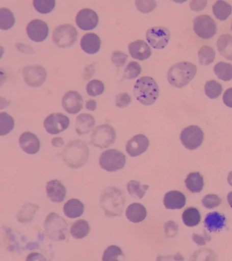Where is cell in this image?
<instances>
[{"label":"cell","mask_w":232,"mask_h":261,"mask_svg":"<svg viewBox=\"0 0 232 261\" xmlns=\"http://www.w3.org/2000/svg\"><path fill=\"white\" fill-rule=\"evenodd\" d=\"M180 140L186 148L195 150L203 143L204 133L198 126H189L181 132Z\"/></svg>","instance_id":"obj_10"},{"label":"cell","mask_w":232,"mask_h":261,"mask_svg":"<svg viewBox=\"0 0 232 261\" xmlns=\"http://www.w3.org/2000/svg\"><path fill=\"white\" fill-rule=\"evenodd\" d=\"M20 147L28 154H36L40 151L41 145L40 140L34 134L30 132L22 133L19 138Z\"/></svg>","instance_id":"obj_19"},{"label":"cell","mask_w":232,"mask_h":261,"mask_svg":"<svg viewBox=\"0 0 232 261\" xmlns=\"http://www.w3.org/2000/svg\"><path fill=\"white\" fill-rule=\"evenodd\" d=\"M207 1H191L189 6H190L191 9L192 11L199 12V11H202L207 7Z\"/></svg>","instance_id":"obj_49"},{"label":"cell","mask_w":232,"mask_h":261,"mask_svg":"<svg viewBox=\"0 0 232 261\" xmlns=\"http://www.w3.org/2000/svg\"><path fill=\"white\" fill-rule=\"evenodd\" d=\"M22 75L27 85L31 87L37 88L41 86L44 83L47 73L41 65H32L23 68Z\"/></svg>","instance_id":"obj_12"},{"label":"cell","mask_w":232,"mask_h":261,"mask_svg":"<svg viewBox=\"0 0 232 261\" xmlns=\"http://www.w3.org/2000/svg\"><path fill=\"white\" fill-rule=\"evenodd\" d=\"M185 182L186 187L192 193H200L204 187L203 176L198 172H193L188 174Z\"/></svg>","instance_id":"obj_28"},{"label":"cell","mask_w":232,"mask_h":261,"mask_svg":"<svg viewBox=\"0 0 232 261\" xmlns=\"http://www.w3.org/2000/svg\"><path fill=\"white\" fill-rule=\"evenodd\" d=\"M187 202L185 195L178 191H171L165 195L164 204L166 209L181 210Z\"/></svg>","instance_id":"obj_21"},{"label":"cell","mask_w":232,"mask_h":261,"mask_svg":"<svg viewBox=\"0 0 232 261\" xmlns=\"http://www.w3.org/2000/svg\"><path fill=\"white\" fill-rule=\"evenodd\" d=\"M216 44L220 55L232 61V36L229 34H222L218 38Z\"/></svg>","instance_id":"obj_29"},{"label":"cell","mask_w":232,"mask_h":261,"mask_svg":"<svg viewBox=\"0 0 232 261\" xmlns=\"http://www.w3.org/2000/svg\"><path fill=\"white\" fill-rule=\"evenodd\" d=\"M222 203V199L219 196L215 194H208L202 199V205L207 209H214L218 207Z\"/></svg>","instance_id":"obj_43"},{"label":"cell","mask_w":232,"mask_h":261,"mask_svg":"<svg viewBox=\"0 0 232 261\" xmlns=\"http://www.w3.org/2000/svg\"><path fill=\"white\" fill-rule=\"evenodd\" d=\"M214 72L218 79L223 82H230L232 80V65L226 62H219L214 67Z\"/></svg>","instance_id":"obj_34"},{"label":"cell","mask_w":232,"mask_h":261,"mask_svg":"<svg viewBox=\"0 0 232 261\" xmlns=\"http://www.w3.org/2000/svg\"><path fill=\"white\" fill-rule=\"evenodd\" d=\"M128 50L132 58L139 61L148 59L152 55L151 48L145 41L138 40L128 45Z\"/></svg>","instance_id":"obj_20"},{"label":"cell","mask_w":232,"mask_h":261,"mask_svg":"<svg viewBox=\"0 0 232 261\" xmlns=\"http://www.w3.org/2000/svg\"><path fill=\"white\" fill-rule=\"evenodd\" d=\"M131 103V97L127 93H120L116 95L115 106L120 109L125 108Z\"/></svg>","instance_id":"obj_46"},{"label":"cell","mask_w":232,"mask_h":261,"mask_svg":"<svg viewBox=\"0 0 232 261\" xmlns=\"http://www.w3.org/2000/svg\"><path fill=\"white\" fill-rule=\"evenodd\" d=\"M51 144L54 147H61L64 145V141L61 137H55L53 138Z\"/></svg>","instance_id":"obj_53"},{"label":"cell","mask_w":232,"mask_h":261,"mask_svg":"<svg viewBox=\"0 0 232 261\" xmlns=\"http://www.w3.org/2000/svg\"><path fill=\"white\" fill-rule=\"evenodd\" d=\"M227 182L232 187V171L229 172L227 176Z\"/></svg>","instance_id":"obj_57"},{"label":"cell","mask_w":232,"mask_h":261,"mask_svg":"<svg viewBox=\"0 0 232 261\" xmlns=\"http://www.w3.org/2000/svg\"><path fill=\"white\" fill-rule=\"evenodd\" d=\"M197 73L196 65L189 61H182L172 65L167 74L168 82L176 88H182L191 82Z\"/></svg>","instance_id":"obj_4"},{"label":"cell","mask_w":232,"mask_h":261,"mask_svg":"<svg viewBox=\"0 0 232 261\" xmlns=\"http://www.w3.org/2000/svg\"><path fill=\"white\" fill-rule=\"evenodd\" d=\"M226 222V217L218 212L208 214L204 220V226L210 232L221 231L225 227Z\"/></svg>","instance_id":"obj_22"},{"label":"cell","mask_w":232,"mask_h":261,"mask_svg":"<svg viewBox=\"0 0 232 261\" xmlns=\"http://www.w3.org/2000/svg\"><path fill=\"white\" fill-rule=\"evenodd\" d=\"M135 5L137 9L142 13H149L151 12L157 6L156 1H135Z\"/></svg>","instance_id":"obj_44"},{"label":"cell","mask_w":232,"mask_h":261,"mask_svg":"<svg viewBox=\"0 0 232 261\" xmlns=\"http://www.w3.org/2000/svg\"><path fill=\"white\" fill-rule=\"evenodd\" d=\"M86 108L88 111H94L97 108V103L94 99H89L86 102Z\"/></svg>","instance_id":"obj_55"},{"label":"cell","mask_w":232,"mask_h":261,"mask_svg":"<svg viewBox=\"0 0 232 261\" xmlns=\"http://www.w3.org/2000/svg\"><path fill=\"white\" fill-rule=\"evenodd\" d=\"M204 91L208 97L216 99L222 94L223 88L219 83L215 80L208 81L204 87Z\"/></svg>","instance_id":"obj_39"},{"label":"cell","mask_w":232,"mask_h":261,"mask_svg":"<svg viewBox=\"0 0 232 261\" xmlns=\"http://www.w3.org/2000/svg\"><path fill=\"white\" fill-rule=\"evenodd\" d=\"M90 156V149L86 142L81 140L69 141L65 146L62 156L67 166L78 169L86 165Z\"/></svg>","instance_id":"obj_2"},{"label":"cell","mask_w":232,"mask_h":261,"mask_svg":"<svg viewBox=\"0 0 232 261\" xmlns=\"http://www.w3.org/2000/svg\"><path fill=\"white\" fill-rule=\"evenodd\" d=\"M95 125L94 117L90 114H81L76 119L75 130L79 136H84L91 132Z\"/></svg>","instance_id":"obj_24"},{"label":"cell","mask_w":232,"mask_h":261,"mask_svg":"<svg viewBox=\"0 0 232 261\" xmlns=\"http://www.w3.org/2000/svg\"><path fill=\"white\" fill-rule=\"evenodd\" d=\"M147 211L141 203L135 202L131 203L126 210V217L133 223H139L145 220Z\"/></svg>","instance_id":"obj_25"},{"label":"cell","mask_w":232,"mask_h":261,"mask_svg":"<svg viewBox=\"0 0 232 261\" xmlns=\"http://www.w3.org/2000/svg\"><path fill=\"white\" fill-rule=\"evenodd\" d=\"M26 32L30 40L40 43L47 38L49 28L45 22L36 19L29 23L27 26Z\"/></svg>","instance_id":"obj_14"},{"label":"cell","mask_w":232,"mask_h":261,"mask_svg":"<svg viewBox=\"0 0 232 261\" xmlns=\"http://www.w3.org/2000/svg\"><path fill=\"white\" fill-rule=\"evenodd\" d=\"M46 193L48 198L52 202L61 203L66 197L67 191L59 180L53 179L46 183Z\"/></svg>","instance_id":"obj_18"},{"label":"cell","mask_w":232,"mask_h":261,"mask_svg":"<svg viewBox=\"0 0 232 261\" xmlns=\"http://www.w3.org/2000/svg\"><path fill=\"white\" fill-rule=\"evenodd\" d=\"M230 29H231V32H232V21H231V23Z\"/></svg>","instance_id":"obj_58"},{"label":"cell","mask_w":232,"mask_h":261,"mask_svg":"<svg viewBox=\"0 0 232 261\" xmlns=\"http://www.w3.org/2000/svg\"><path fill=\"white\" fill-rule=\"evenodd\" d=\"M70 124L69 118L63 114L57 113L49 115L44 121L46 132L52 135L59 134L66 130Z\"/></svg>","instance_id":"obj_13"},{"label":"cell","mask_w":232,"mask_h":261,"mask_svg":"<svg viewBox=\"0 0 232 261\" xmlns=\"http://www.w3.org/2000/svg\"><path fill=\"white\" fill-rule=\"evenodd\" d=\"M15 22L14 14L7 8L0 9V29L8 30L13 28Z\"/></svg>","instance_id":"obj_36"},{"label":"cell","mask_w":232,"mask_h":261,"mask_svg":"<svg viewBox=\"0 0 232 261\" xmlns=\"http://www.w3.org/2000/svg\"><path fill=\"white\" fill-rule=\"evenodd\" d=\"M192 240L195 243L199 245V246H203L205 245L209 242L212 240L211 236L206 231H203L202 233H193L192 236Z\"/></svg>","instance_id":"obj_48"},{"label":"cell","mask_w":232,"mask_h":261,"mask_svg":"<svg viewBox=\"0 0 232 261\" xmlns=\"http://www.w3.org/2000/svg\"><path fill=\"white\" fill-rule=\"evenodd\" d=\"M149 146V140L144 134H138L127 142L126 151L132 157L142 154Z\"/></svg>","instance_id":"obj_17"},{"label":"cell","mask_w":232,"mask_h":261,"mask_svg":"<svg viewBox=\"0 0 232 261\" xmlns=\"http://www.w3.org/2000/svg\"><path fill=\"white\" fill-rule=\"evenodd\" d=\"M81 47L83 50L89 55L97 53L101 45V40L95 33L85 34L81 40Z\"/></svg>","instance_id":"obj_23"},{"label":"cell","mask_w":232,"mask_h":261,"mask_svg":"<svg viewBox=\"0 0 232 261\" xmlns=\"http://www.w3.org/2000/svg\"><path fill=\"white\" fill-rule=\"evenodd\" d=\"M126 203L125 193L116 187L104 190L99 197L100 208L107 217H121Z\"/></svg>","instance_id":"obj_1"},{"label":"cell","mask_w":232,"mask_h":261,"mask_svg":"<svg viewBox=\"0 0 232 261\" xmlns=\"http://www.w3.org/2000/svg\"><path fill=\"white\" fill-rule=\"evenodd\" d=\"M116 140V132L113 126L102 124L93 129L90 144L100 149L107 148L113 145Z\"/></svg>","instance_id":"obj_6"},{"label":"cell","mask_w":232,"mask_h":261,"mask_svg":"<svg viewBox=\"0 0 232 261\" xmlns=\"http://www.w3.org/2000/svg\"><path fill=\"white\" fill-rule=\"evenodd\" d=\"M33 5L35 9L41 14L51 13L56 7L55 0H34Z\"/></svg>","instance_id":"obj_40"},{"label":"cell","mask_w":232,"mask_h":261,"mask_svg":"<svg viewBox=\"0 0 232 261\" xmlns=\"http://www.w3.org/2000/svg\"><path fill=\"white\" fill-rule=\"evenodd\" d=\"M128 56L121 51H115L111 56L112 63L117 68L121 67L126 63Z\"/></svg>","instance_id":"obj_45"},{"label":"cell","mask_w":232,"mask_h":261,"mask_svg":"<svg viewBox=\"0 0 232 261\" xmlns=\"http://www.w3.org/2000/svg\"><path fill=\"white\" fill-rule=\"evenodd\" d=\"M183 220L185 225L189 227L198 225L201 220L199 211L194 207L185 210L183 214Z\"/></svg>","instance_id":"obj_33"},{"label":"cell","mask_w":232,"mask_h":261,"mask_svg":"<svg viewBox=\"0 0 232 261\" xmlns=\"http://www.w3.org/2000/svg\"><path fill=\"white\" fill-rule=\"evenodd\" d=\"M193 22L194 32L203 40L211 39L217 33V24L210 15H198L194 18Z\"/></svg>","instance_id":"obj_9"},{"label":"cell","mask_w":232,"mask_h":261,"mask_svg":"<svg viewBox=\"0 0 232 261\" xmlns=\"http://www.w3.org/2000/svg\"><path fill=\"white\" fill-rule=\"evenodd\" d=\"M134 94L142 105H152L160 95V88L156 80L150 76H143L138 79L134 87Z\"/></svg>","instance_id":"obj_3"},{"label":"cell","mask_w":232,"mask_h":261,"mask_svg":"<svg viewBox=\"0 0 232 261\" xmlns=\"http://www.w3.org/2000/svg\"><path fill=\"white\" fill-rule=\"evenodd\" d=\"M213 14L220 21H225L232 13V6L224 1H217L212 6Z\"/></svg>","instance_id":"obj_31"},{"label":"cell","mask_w":232,"mask_h":261,"mask_svg":"<svg viewBox=\"0 0 232 261\" xmlns=\"http://www.w3.org/2000/svg\"><path fill=\"white\" fill-rule=\"evenodd\" d=\"M164 228L166 238H173L175 237L179 230L178 225L172 221L166 222Z\"/></svg>","instance_id":"obj_47"},{"label":"cell","mask_w":232,"mask_h":261,"mask_svg":"<svg viewBox=\"0 0 232 261\" xmlns=\"http://www.w3.org/2000/svg\"><path fill=\"white\" fill-rule=\"evenodd\" d=\"M126 156L117 149H108L100 154L99 164L103 170L108 172H116L125 167Z\"/></svg>","instance_id":"obj_8"},{"label":"cell","mask_w":232,"mask_h":261,"mask_svg":"<svg viewBox=\"0 0 232 261\" xmlns=\"http://www.w3.org/2000/svg\"><path fill=\"white\" fill-rule=\"evenodd\" d=\"M62 106L69 114H76L83 108L84 100L78 91H69L62 98Z\"/></svg>","instance_id":"obj_15"},{"label":"cell","mask_w":232,"mask_h":261,"mask_svg":"<svg viewBox=\"0 0 232 261\" xmlns=\"http://www.w3.org/2000/svg\"><path fill=\"white\" fill-rule=\"evenodd\" d=\"M95 68L94 65L90 64L88 65L86 68L84 69L83 72V78L85 80H88L92 77L93 74H94Z\"/></svg>","instance_id":"obj_51"},{"label":"cell","mask_w":232,"mask_h":261,"mask_svg":"<svg viewBox=\"0 0 232 261\" xmlns=\"http://www.w3.org/2000/svg\"><path fill=\"white\" fill-rule=\"evenodd\" d=\"M16 47L19 51L23 53L35 54L34 49L30 46L24 44L18 43L16 45Z\"/></svg>","instance_id":"obj_52"},{"label":"cell","mask_w":232,"mask_h":261,"mask_svg":"<svg viewBox=\"0 0 232 261\" xmlns=\"http://www.w3.org/2000/svg\"><path fill=\"white\" fill-rule=\"evenodd\" d=\"M216 53L212 47L208 45H203L198 51L199 63L204 66H208L214 62Z\"/></svg>","instance_id":"obj_35"},{"label":"cell","mask_w":232,"mask_h":261,"mask_svg":"<svg viewBox=\"0 0 232 261\" xmlns=\"http://www.w3.org/2000/svg\"><path fill=\"white\" fill-rule=\"evenodd\" d=\"M46 235L50 240L60 242L66 239L68 225L65 219L56 213H49L44 221Z\"/></svg>","instance_id":"obj_5"},{"label":"cell","mask_w":232,"mask_h":261,"mask_svg":"<svg viewBox=\"0 0 232 261\" xmlns=\"http://www.w3.org/2000/svg\"><path fill=\"white\" fill-rule=\"evenodd\" d=\"M149 187L148 185H144L134 180H131L126 185L127 191L131 197L138 199H142L144 197Z\"/></svg>","instance_id":"obj_32"},{"label":"cell","mask_w":232,"mask_h":261,"mask_svg":"<svg viewBox=\"0 0 232 261\" xmlns=\"http://www.w3.org/2000/svg\"><path fill=\"white\" fill-rule=\"evenodd\" d=\"M170 31L164 27H153L147 30L146 38L154 49H162L166 47L171 39Z\"/></svg>","instance_id":"obj_11"},{"label":"cell","mask_w":232,"mask_h":261,"mask_svg":"<svg viewBox=\"0 0 232 261\" xmlns=\"http://www.w3.org/2000/svg\"><path fill=\"white\" fill-rule=\"evenodd\" d=\"M125 259V255L122 249L117 245H111L104 251L102 256L104 261H119Z\"/></svg>","instance_id":"obj_37"},{"label":"cell","mask_w":232,"mask_h":261,"mask_svg":"<svg viewBox=\"0 0 232 261\" xmlns=\"http://www.w3.org/2000/svg\"><path fill=\"white\" fill-rule=\"evenodd\" d=\"M98 14L90 9L81 10L77 13L75 22L81 30L89 31L94 29L98 24Z\"/></svg>","instance_id":"obj_16"},{"label":"cell","mask_w":232,"mask_h":261,"mask_svg":"<svg viewBox=\"0 0 232 261\" xmlns=\"http://www.w3.org/2000/svg\"><path fill=\"white\" fill-rule=\"evenodd\" d=\"M142 71L141 65L135 61H132L126 65L124 72H123V78L133 80L138 77Z\"/></svg>","instance_id":"obj_42"},{"label":"cell","mask_w":232,"mask_h":261,"mask_svg":"<svg viewBox=\"0 0 232 261\" xmlns=\"http://www.w3.org/2000/svg\"><path fill=\"white\" fill-rule=\"evenodd\" d=\"M90 231V224L84 220H79L73 222L70 229L71 236L77 240L83 239L88 236Z\"/></svg>","instance_id":"obj_30"},{"label":"cell","mask_w":232,"mask_h":261,"mask_svg":"<svg viewBox=\"0 0 232 261\" xmlns=\"http://www.w3.org/2000/svg\"><path fill=\"white\" fill-rule=\"evenodd\" d=\"M15 121L13 117L5 112L0 114V136L9 134L14 128Z\"/></svg>","instance_id":"obj_38"},{"label":"cell","mask_w":232,"mask_h":261,"mask_svg":"<svg viewBox=\"0 0 232 261\" xmlns=\"http://www.w3.org/2000/svg\"><path fill=\"white\" fill-rule=\"evenodd\" d=\"M40 206L32 202H27L21 207L17 214L18 222L20 223H29L32 221L37 213Z\"/></svg>","instance_id":"obj_27"},{"label":"cell","mask_w":232,"mask_h":261,"mask_svg":"<svg viewBox=\"0 0 232 261\" xmlns=\"http://www.w3.org/2000/svg\"><path fill=\"white\" fill-rule=\"evenodd\" d=\"M227 200L228 203H229L230 206L232 208V191L230 192V193H228L227 195Z\"/></svg>","instance_id":"obj_56"},{"label":"cell","mask_w":232,"mask_h":261,"mask_svg":"<svg viewBox=\"0 0 232 261\" xmlns=\"http://www.w3.org/2000/svg\"><path fill=\"white\" fill-rule=\"evenodd\" d=\"M44 257L38 253H32L27 256V260H44Z\"/></svg>","instance_id":"obj_54"},{"label":"cell","mask_w":232,"mask_h":261,"mask_svg":"<svg viewBox=\"0 0 232 261\" xmlns=\"http://www.w3.org/2000/svg\"><path fill=\"white\" fill-rule=\"evenodd\" d=\"M85 210L84 203L79 199H69L64 205L65 216L71 219H75L83 216Z\"/></svg>","instance_id":"obj_26"},{"label":"cell","mask_w":232,"mask_h":261,"mask_svg":"<svg viewBox=\"0 0 232 261\" xmlns=\"http://www.w3.org/2000/svg\"><path fill=\"white\" fill-rule=\"evenodd\" d=\"M79 33L73 25L69 24L56 27L53 33L52 39L57 47L69 48L75 43Z\"/></svg>","instance_id":"obj_7"},{"label":"cell","mask_w":232,"mask_h":261,"mask_svg":"<svg viewBox=\"0 0 232 261\" xmlns=\"http://www.w3.org/2000/svg\"><path fill=\"white\" fill-rule=\"evenodd\" d=\"M223 101L227 107L232 108V88L226 90L223 96Z\"/></svg>","instance_id":"obj_50"},{"label":"cell","mask_w":232,"mask_h":261,"mask_svg":"<svg viewBox=\"0 0 232 261\" xmlns=\"http://www.w3.org/2000/svg\"><path fill=\"white\" fill-rule=\"evenodd\" d=\"M86 90L89 95L96 97L102 94L105 90V86L100 80H92L87 84Z\"/></svg>","instance_id":"obj_41"}]
</instances>
